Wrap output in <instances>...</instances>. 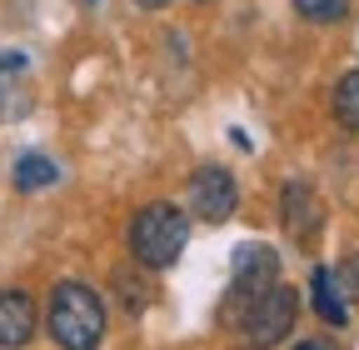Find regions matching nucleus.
<instances>
[{
    "mask_svg": "<svg viewBox=\"0 0 359 350\" xmlns=\"http://www.w3.org/2000/svg\"><path fill=\"white\" fill-rule=\"evenodd\" d=\"M130 260L145 271H170L190 245V210L175 205V200H150L130 215Z\"/></svg>",
    "mask_w": 359,
    "mask_h": 350,
    "instance_id": "obj_2",
    "label": "nucleus"
},
{
    "mask_svg": "<svg viewBox=\"0 0 359 350\" xmlns=\"http://www.w3.org/2000/svg\"><path fill=\"white\" fill-rule=\"evenodd\" d=\"M280 221H285V231L299 235V240H314V235H320L325 210H320V200H314V190H309L304 181H285V190H280Z\"/></svg>",
    "mask_w": 359,
    "mask_h": 350,
    "instance_id": "obj_7",
    "label": "nucleus"
},
{
    "mask_svg": "<svg viewBox=\"0 0 359 350\" xmlns=\"http://www.w3.org/2000/svg\"><path fill=\"white\" fill-rule=\"evenodd\" d=\"M299 305H304V300H299V290H294V285H269L264 295H255V300H245V305H240V311L230 316V325H240L250 345L269 350V345H280V340L294 330Z\"/></svg>",
    "mask_w": 359,
    "mask_h": 350,
    "instance_id": "obj_3",
    "label": "nucleus"
},
{
    "mask_svg": "<svg viewBox=\"0 0 359 350\" xmlns=\"http://www.w3.org/2000/svg\"><path fill=\"white\" fill-rule=\"evenodd\" d=\"M294 350H339V345H334V340H325V335H314V340H299Z\"/></svg>",
    "mask_w": 359,
    "mask_h": 350,
    "instance_id": "obj_14",
    "label": "nucleus"
},
{
    "mask_svg": "<svg viewBox=\"0 0 359 350\" xmlns=\"http://www.w3.org/2000/svg\"><path fill=\"white\" fill-rule=\"evenodd\" d=\"M330 110H334V125H339V130L359 136V70H349V75L334 85V96H330Z\"/></svg>",
    "mask_w": 359,
    "mask_h": 350,
    "instance_id": "obj_10",
    "label": "nucleus"
},
{
    "mask_svg": "<svg viewBox=\"0 0 359 350\" xmlns=\"http://www.w3.org/2000/svg\"><path fill=\"white\" fill-rule=\"evenodd\" d=\"M140 11H165V6H175V0H135Z\"/></svg>",
    "mask_w": 359,
    "mask_h": 350,
    "instance_id": "obj_16",
    "label": "nucleus"
},
{
    "mask_svg": "<svg viewBox=\"0 0 359 350\" xmlns=\"http://www.w3.org/2000/svg\"><path fill=\"white\" fill-rule=\"evenodd\" d=\"M309 300H314V316H320L325 325H334V330H344L349 325V295L339 290V276L330 271V266H320L314 271V280H309Z\"/></svg>",
    "mask_w": 359,
    "mask_h": 350,
    "instance_id": "obj_8",
    "label": "nucleus"
},
{
    "mask_svg": "<svg viewBox=\"0 0 359 350\" xmlns=\"http://www.w3.org/2000/svg\"><path fill=\"white\" fill-rule=\"evenodd\" d=\"M11 181H15V190L35 195V190H45V186H55V181H60V165H55V160H45L40 150H25V155L15 160V170H11Z\"/></svg>",
    "mask_w": 359,
    "mask_h": 350,
    "instance_id": "obj_9",
    "label": "nucleus"
},
{
    "mask_svg": "<svg viewBox=\"0 0 359 350\" xmlns=\"http://www.w3.org/2000/svg\"><path fill=\"white\" fill-rule=\"evenodd\" d=\"M235 350H259V345H235Z\"/></svg>",
    "mask_w": 359,
    "mask_h": 350,
    "instance_id": "obj_17",
    "label": "nucleus"
},
{
    "mask_svg": "<svg viewBox=\"0 0 359 350\" xmlns=\"http://www.w3.org/2000/svg\"><path fill=\"white\" fill-rule=\"evenodd\" d=\"M269 285H280V250L264 245V240H245L235 255H230V295H224V325H230V316L240 311L245 300L264 295Z\"/></svg>",
    "mask_w": 359,
    "mask_h": 350,
    "instance_id": "obj_4",
    "label": "nucleus"
},
{
    "mask_svg": "<svg viewBox=\"0 0 359 350\" xmlns=\"http://www.w3.org/2000/svg\"><path fill=\"white\" fill-rule=\"evenodd\" d=\"M240 210V186L224 165H200L190 175V215L200 226H224Z\"/></svg>",
    "mask_w": 359,
    "mask_h": 350,
    "instance_id": "obj_5",
    "label": "nucleus"
},
{
    "mask_svg": "<svg viewBox=\"0 0 359 350\" xmlns=\"http://www.w3.org/2000/svg\"><path fill=\"white\" fill-rule=\"evenodd\" d=\"M349 11V0H294V15H304L309 25H334Z\"/></svg>",
    "mask_w": 359,
    "mask_h": 350,
    "instance_id": "obj_12",
    "label": "nucleus"
},
{
    "mask_svg": "<svg viewBox=\"0 0 359 350\" xmlns=\"http://www.w3.org/2000/svg\"><path fill=\"white\" fill-rule=\"evenodd\" d=\"M110 285H115V295H120V305H125L130 316H140L145 305H150V285L135 276V266H120V271L110 276Z\"/></svg>",
    "mask_w": 359,
    "mask_h": 350,
    "instance_id": "obj_11",
    "label": "nucleus"
},
{
    "mask_svg": "<svg viewBox=\"0 0 359 350\" xmlns=\"http://www.w3.org/2000/svg\"><path fill=\"white\" fill-rule=\"evenodd\" d=\"M45 330L60 350H100L105 295L85 280H55L50 295H45Z\"/></svg>",
    "mask_w": 359,
    "mask_h": 350,
    "instance_id": "obj_1",
    "label": "nucleus"
},
{
    "mask_svg": "<svg viewBox=\"0 0 359 350\" xmlns=\"http://www.w3.org/2000/svg\"><path fill=\"white\" fill-rule=\"evenodd\" d=\"M334 276H339V290L359 300V250H354V255H344V266H334Z\"/></svg>",
    "mask_w": 359,
    "mask_h": 350,
    "instance_id": "obj_13",
    "label": "nucleus"
},
{
    "mask_svg": "<svg viewBox=\"0 0 359 350\" xmlns=\"http://www.w3.org/2000/svg\"><path fill=\"white\" fill-rule=\"evenodd\" d=\"M25 65V56H0V75H6V70H20Z\"/></svg>",
    "mask_w": 359,
    "mask_h": 350,
    "instance_id": "obj_15",
    "label": "nucleus"
},
{
    "mask_svg": "<svg viewBox=\"0 0 359 350\" xmlns=\"http://www.w3.org/2000/svg\"><path fill=\"white\" fill-rule=\"evenodd\" d=\"M40 330V311H35V300L30 290L11 285V290H0V350H25Z\"/></svg>",
    "mask_w": 359,
    "mask_h": 350,
    "instance_id": "obj_6",
    "label": "nucleus"
}]
</instances>
